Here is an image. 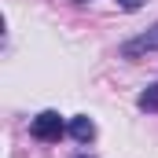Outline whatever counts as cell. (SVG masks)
Instances as JSON below:
<instances>
[{
  "label": "cell",
  "mask_w": 158,
  "mask_h": 158,
  "mask_svg": "<svg viewBox=\"0 0 158 158\" xmlns=\"http://www.w3.org/2000/svg\"><path fill=\"white\" fill-rule=\"evenodd\" d=\"M30 132L37 140H59L63 136V118L55 110H40L37 118H33V125H30Z\"/></svg>",
  "instance_id": "obj_1"
},
{
  "label": "cell",
  "mask_w": 158,
  "mask_h": 158,
  "mask_svg": "<svg viewBox=\"0 0 158 158\" xmlns=\"http://www.w3.org/2000/svg\"><path fill=\"white\" fill-rule=\"evenodd\" d=\"M140 107H143V110H158V85L151 88V92L140 96Z\"/></svg>",
  "instance_id": "obj_4"
},
{
  "label": "cell",
  "mask_w": 158,
  "mask_h": 158,
  "mask_svg": "<svg viewBox=\"0 0 158 158\" xmlns=\"http://www.w3.org/2000/svg\"><path fill=\"white\" fill-rule=\"evenodd\" d=\"M147 52H158V26L121 44V55H125V59H140V55H147Z\"/></svg>",
  "instance_id": "obj_2"
},
{
  "label": "cell",
  "mask_w": 158,
  "mask_h": 158,
  "mask_svg": "<svg viewBox=\"0 0 158 158\" xmlns=\"http://www.w3.org/2000/svg\"><path fill=\"white\" fill-rule=\"evenodd\" d=\"M77 4H85V0H77Z\"/></svg>",
  "instance_id": "obj_6"
},
{
  "label": "cell",
  "mask_w": 158,
  "mask_h": 158,
  "mask_svg": "<svg viewBox=\"0 0 158 158\" xmlns=\"http://www.w3.org/2000/svg\"><path fill=\"white\" fill-rule=\"evenodd\" d=\"M121 7H125V11H136V7H140V4H143V0H118Z\"/></svg>",
  "instance_id": "obj_5"
},
{
  "label": "cell",
  "mask_w": 158,
  "mask_h": 158,
  "mask_svg": "<svg viewBox=\"0 0 158 158\" xmlns=\"http://www.w3.org/2000/svg\"><path fill=\"white\" fill-rule=\"evenodd\" d=\"M70 136H74V140H81V143H88V140L96 136L92 118H74V121H70Z\"/></svg>",
  "instance_id": "obj_3"
}]
</instances>
